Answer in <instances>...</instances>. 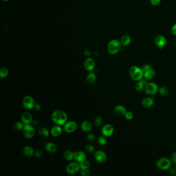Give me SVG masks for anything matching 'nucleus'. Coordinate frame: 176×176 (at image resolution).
<instances>
[{
	"label": "nucleus",
	"instance_id": "1",
	"mask_svg": "<svg viewBox=\"0 0 176 176\" xmlns=\"http://www.w3.org/2000/svg\"><path fill=\"white\" fill-rule=\"evenodd\" d=\"M51 119L55 125L62 126L68 121V115L63 110H55L52 114Z\"/></svg>",
	"mask_w": 176,
	"mask_h": 176
},
{
	"label": "nucleus",
	"instance_id": "2",
	"mask_svg": "<svg viewBox=\"0 0 176 176\" xmlns=\"http://www.w3.org/2000/svg\"><path fill=\"white\" fill-rule=\"evenodd\" d=\"M144 72L142 68L136 66L131 67L129 70V75L134 81H139L144 78Z\"/></svg>",
	"mask_w": 176,
	"mask_h": 176
},
{
	"label": "nucleus",
	"instance_id": "3",
	"mask_svg": "<svg viewBox=\"0 0 176 176\" xmlns=\"http://www.w3.org/2000/svg\"><path fill=\"white\" fill-rule=\"evenodd\" d=\"M121 46L120 41L116 39H113L111 40L107 45V51L111 54L115 55L120 51Z\"/></svg>",
	"mask_w": 176,
	"mask_h": 176
},
{
	"label": "nucleus",
	"instance_id": "4",
	"mask_svg": "<svg viewBox=\"0 0 176 176\" xmlns=\"http://www.w3.org/2000/svg\"><path fill=\"white\" fill-rule=\"evenodd\" d=\"M171 163L172 162L171 159L167 158H161L156 162V166L160 170L167 171L171 168Z\"/></svg>",
	"mask_w": 176,
	"mask_h": 176
},
{
	"label": "nucleus",
	"instance_id": "5",
	"mask_svg": "<svg viewBox=\"0 0 176 176\" xmlns=\"http://www.w3.org/2000/svg\"><path fill=\"white\" fill-rule=\"evenodd\" d=\"M81 170V167L79 163L75 162H71L67 165L66 169V173L70 175H74L78 173Z\"/></svg>",
	"mask_w": 176,
	"mask_h": 176
},
{
	"label": "nucleus",
	"instance_id": "6",
	"mask_svg": "<svg viewBox=\"0 0 176 176\" xmlns=\"http://www.w3.org/2000/svg\"><path fill=\"white\" fill-rule=\"evenodd\" d=\"M35 104L36 103L35 102V100L31 96L26 95L23 97L22 99V105L23 107L26 110L33 109Z\"/></svg>",
	"mask_w": 176,
	"mask_h": 176
},
{
	"label": "nucleus",
	"instance_id": "7",
	"mask_svg": "<svg viewBox=\"0 0 176 176\" xmlns=\"http://www.w3.org/2000/svg\"><path fill=\"white\" fill-rule=\"evenodd\" d=\"M22 132L23 136L28 139L33 138L36 133L34 127L31 124L24 125Z\"/></svg>",
	"mask_w": 176,
	"mask_h": 176
},
{
	"label": "nucleus",
	"instance_id": "8",
	"mask_svg": "<svg viewBox=\"0 0 176 176\" xmlns=\"http://www.w3.org/2000/svg\"><path fill=\"white\" fill-rule=\"evenodd\" d=\"M144 91L146 94L149 95H153L156 94L158 91V85L155 83L151 82L148 83L146 85L144 88Z\"/></svg>",
	"mask_w": 176,
	"mask_h": 176
},
{
	"label": "nucleus",
	"instance_id": "9",
	"mask_svg": "<svg viewBox=\"0 0 176 176\" xmlns=\"http://www.w3.org/2000/svg\"><path fill=\"white\" fill-rule=\"evenodd\" d=\"M78 129L77 123L73 121H68L64 125V130L67 133H72L77 130Z\"/></svg>",
	"mask_w": 176,
	"mask_h": 176
},
{
	"label": "nucleus",
	"instance_id": "10",
	"mask_svg": "<svg viewBox=\"0 0 176 176\" xmlns=\"http://www.w3.org/2000/svg\"><path fill=\"white\" fill-rule=\"evenodd\" d=\"M95 160L100 164L104 163L107 160V154L104 151L99 150L95 152L94 154Z\"/></svg>",
	"mask_w": 176,
	"mask_h": 176
},
{
	"label": "nucleus",
	"instance_id": "11",
	"mask_svg": "<svg viewBox=\"0 0 176 176\" xmlns=\"http://www.w3.org/2000/svg\"><path fill=\"white\" fill-rule=\"evenodd\" d=\"M114 128L112 125L110 124H106L102 127L101 133L103 135L107 137H110L114 133Z\"/></svg>",
	"mask_w": 176,
	"mask_h": 176
},
{
	"label": "nucleus",
	"instance_id": "12",
	"mask_svg": "<svg viewBox=\"0 0 176 176\" xmlns=\"http://www.w3.org/2000/svg\"><path fill=\"white\" fill-rule=\"evenodd\" d=\"M33 120V117L30 113L24 112L21 115V121L25 125L31 124Z\"/></svg>",
	"mask_w": 176,
	"mask_h": 176
},
{
	"label": "nucleus",
	"instance_id": "13",
	"mask_svg": "<svg viewBox=\"0 0 176 176\" xmlns=\"http://www.w3.org/2000/svg\"><path fill=\"white\" fill-rule=\"evenodd\" d=\"M84 66L86 71H92L95 68V61L92 58H87L85 61Z\"/></svg>",
	"mask_w": 176,
	"mask_h": 176
},
{
	"label": "nucleus",
	"instance_id": "14",
	"mask_svg": "<svg viewBox=\"0 0 176 176\" xmlns=\"http://www.w3.org/2000/svg\"><path fill=\"white\" fill-rule=\"evenodd\" d=\"M74 160L78 163H80L86 160V155L84 152L82 151L74 152Z\"/></svg>",
	"mask_w": 176,
	"mask_h": 176
},
{
	"label": "nucleus",
	"instance_id": "15",
	"mask_svg": "<svg viewBox=\"0 0 176 176\" xmlns=\"http://www.w3.org/2000/svg\"><path fill=\"white\" fill-rule=\"evenodd\" d=\"M154 100L153 97H146L142 101V105L145 109L152 107L154 105Z\"/></svg>",
	"mask_w": 176,
	"mask_h": 176
},
{
	"label": "nucleus",
	"instance_id": "16",
	"mask_svg": "<svg viewBox=\"0 0 176 176\" xmlns=\"http://www.w3.org/2000/svg\"><path fill=\"white\" fill-rule=\"evenodd\" d=\"M155 42L156 45L158 46V48L161 49L163 48L164 47L166 46L167 41L164 36L162 35H158L156 37Z\"/></svg>",
	"mask_w": 176,
	"mask_h": 176
},
{
	"label": "nucleus",
	"instance_id": "17",
	"mask_svg": "<svg viewBox=\"0 0 176 176\" xmlns=\"http://www.w3.org/2000/svg\"><path fill=\"white\" fill-rule=\"evenodd\" d=\"M63 130L61 128V126L56 125L51 128L50 134L52 136L57 138L61 135L63 133Z\"/></svg>",
	"mask_w": 176,
	"mask_h": 176
},
{
	"label": "nucleus",
	"instance_id": "18",
	"mask_svg": "<svg viewBox=\"0 0 176 176\" xmlns=\"http://www.w3.org/2000/svg\"><path fill=\"white\" fill-rule=\"evenodd\" d=\"M82 130L85 133H89L92 129V123L88 120H85L82 122L81 125Z\"/></svg>",
	"mask_w": 176,
	"mask_h": 176
},
{
	"label": "nucleus",
	"instance_id": "19",
	"mask_svg": "<svg viewBox=\"0 0 176 176\" xmlns=\"http://www.w3.org/2000/svg\"><path fill=\"white\" fill-rule=\"evenodd\" d=\"M22 152L24 156L26 157L30 158L34 155L35 150L33 148L30 146H26L24 147L22 150Z\"/></svg>",
	"mask_w": 176,
	"mask_h": 176
},
{
	"label": "nucleus",
	"instance_id": "20",
	"mask_svg": "<svg viewBox=\"0 0 176 176\" xmlns=\"http://www.w3.org/2000/svg\"><path fill=\"white\" fill-rule=\"evenodd\" d=\"M147 80L145 78L144 79L143 78L142 79L140 80V81H138L135 85V89L137 92H142L143 90H144L146 85L148 83Z\"/></svg>",
	"mask_w": 176,
	"mask_h": 176
},
{
	"label": "nucleus",
	"instance_id": "21",
	"mask_svg": "<svg viewBox=\"0 0 176 176\" xmlns=\"http://www.w3.org/2000/svg\"><path fill=\"white\" fill-rule=\"evenodd\" d=\"M114 113L116 115L118 116H124L125 113L127 112V110L125 107L121 105H118L115 107L114 110Z\"/></svg>",
	"mask_w": 176,
	"mask_h": 176
},
{
	"label": "nucleus",
	"instance_id": "22",
	"mask_svg": "<svg viewBox=\"0 0 176 176\" xmlns=\"http://www.w3.org/2000/svg\"><path fill=\"white\" fill-rule=\"evenodd\" d=\"M46 150L48 152L51 153H54L56 152L57 150V146L53 142H49L47 143L45 146Z\"/></svg>",
	"mask_w": 176,
	"mask_h": 176
},
{
	"label": "nucleus",
	"instance_id": "23",
	"mask_svg": "<svg viewBox=\"0 0 176 176\" xmlns=\"http://www.w3.org/2000/svg\"><path fill=\"white\" fill-rule=\"evenodd\" d=\"M156 76V72L152 68L148 69L144 72V78L147 80L152 79Z\"/></svg>",
	"mask_w": 176,
	"mask_h": 176
},
{
	"label": "nucleus",
	"instance_id": "24",
	"mask_svg": "<svg viewBox=\"0 0 176 176\" xmlns=\"http://www.w3.org/2000/svg\"><path fill=\"white\" fill-rule=\"evenodd\" d=\"M64 158L68 161H72L74 160V152H73L70 150L65 151L63 154Z\"/></svg>",
	"mask_w": 176,
	"mask_h": 176
},
{
	"label": "nucleus",
	"instance_id": "25",
	"mask_svg": "<svg viewBox=\"0 0 176 176\" xmlns=\"http://www.w3.org/2000/svg\"><path fill=\"white\" fill-rule=\"evenodd\" d=\"M96 80H97V76L94 72L91 71L87 74L86 77V81L89 84H94L96 81Z\"/></svg>",
	"mask_w": 176,
	"mask_h": 176
},
{
	"label": "nucleus",
	"instance_id": "26",
	"mask_svg": "<svg viewBox=\"0 0 176 176\" xmlns=\"http://www.w3.org/2000/svg\"><path fill=\"white\" fill-rule=\"evenodd\" d=\"M131 38L130 36L127 35H123L120 40V43L121 44V45L125 47L129 46L131 44Z\"/></svg>",
	"mask_w": 176,
	"mask_h": 176
},
{
	"label": "nucleus",
	"instance_id": "27",
	"mask_svg": "<svg viewBox=\"0 0 176 176\" xmlns=\"http://www.w3.org/2000/svg\"><path fill=\"white\" fill-rule=\"evenodd\" d=\"M38 132L39 135L42 138H46L48 137L49 136L50 131H49L47 128L41 127V128H39Z\"/></svg>",
	"mask_w": 176,
	"mask_h": 176
},
{
	"label": "nucleus",
	"instance_id": "28",
	"mask_svg": "<svg viewBox=\"0 0 176 176\" xmlns=\"http://www.w3.org/2000/svg\"><path fill=\"white\" fill-rule=\"evenodd\" d=\"M97 141L98 145L101 146L105 145L107 144V137L103 135L100 136L99 137H98V138H97Z\"/></svg>",
	"mask_w": 176,
	"mask_h": 176
},
{
	"label": "nucleus",
	"instance_id": "29",
	"mask_svg": "<svg viewBox=\"0 0 176 176\" xmlns=\"http://www.w3.org/2000/svg\"><path fill=\"white\" fill-rule=\"evenodd\" d=\"M24 125H25L21 121H17L14 123L13 128L15 130L19 131L23 130Z\"/></svg>",
	"mask_w": 176,
	"mask_h": 176
},
{
	"label": "nucleus",
	"instance_id": "30",
	"mask_svg": "<svg viewBox=\"0 0 176 176\" xmlns=\"http://www.w3.org/2000/svg\"><path fill=\"white\" fill-rule=\"evenodd\" d=\"M9 74V70L7 68L3 67L0 70V77L1 79H5Z\"/></svg>",
	"mask_w": 176,
	"mask_h": 176
},
{
	"label": "nucleus",
	"instance_id": "31",
	"mask_svg": "<svg viewBox=\"0 0 176 176\" xmlns=\"http://www.w3.org/2000/svg\"><path fill=\"white\" fill-rule=\"evenodd\" d=\"M102 123H103V119L101 116H98L94 118V124L96 127H100V126H101Z\"/></svg>",
	"mask_w": 176,
	"mask_h": 176
},
{
	"label": "nucleus",
	"instance_id": "32",
	"mask_svg": "<svg viewBox=\"0 0 176 176\" xmlns=\"http://www.w3.org/2000/svg\"><path fill=\"white\" fill-rule=\"evenodd\" d=\"M79 164L80 165V167H81V169H89V167L90 166L89 161H87L86 160Z\"/></svg>",
	"mask_w": 176,
	"mask_h": 176
},
{
	"label": "nucleus",
	"instance_id": "33",
	"mask_svg": "<svg viewBox=\"0 0 176 176\" xmlns=\"http://www.w3.org/2000/svg\"><path fill=\"white\" fill-rule=\"evenodd\" d=\"M158 92L162 96H166L169 92V89L166 87L162 86L158 88Z\"/></svg>",
	"mask_w": 176,
	"mask_h": 176
},
{
	"label": "nucleus",
	"instance_id": "34",
	"mask_svg": "<svg viewBox=\"0 0 176 176\" xmlns=\"http://www.w3.org/2000/svg\"><path fill=\"white\" fill-rule=\"evenodd\" d=\"M85 150L88 153H92L94 152L95 149H94V146L92 145V144H87V145L86 146Z\"/></svg>",
	"mask_w": 176,
	"mask_h": 176
},
{
	"label": "nucleus",
	"instance_id": "35",
	"mask_svg": "<svg viewBox=\"0 0 176 176\" xmlns=\"http://www.w3.org/2000/svg\"><path fill=\"white\" fill-rule=\"evenodd\" d=\"M125 117L127 120H132L133 118V114L130 111H127L125 113V114L124 115Z\"/></svg>",
	"mask_w": 176,
	"mask_h": 176
},
{
	"label": "nucleus",
	"instance_id": "36",
	"mask_svg": "<svg viewBox=\"0 0 176 176\" xmlns=\"http://www.w3.org/2000/svg\"><path fill=\"white\" fill-rule=\"evenodd\" d=\"M80 175L82 176H88L90 174V171L89 169H81L80 171Z\"/></svg>",
	"mask_w": 176,
	"mask_h": 176
},
{
	"label": "nucleus",
	"instance_id": "37",
	"mask_svg": "<svg viewBox=\"0 0 176 176\" xmlns=\"http://www.w3.org/2000/svg\"><path fill=\"white\" fill-rule=\"evenodd\" d=\"M95 139L94 134L92 133H88L87 135V140L89 142H92Z\"/></svg>",
	"mask_w": 176,
	"mask_h": 176
},
{
	"label": "nucleus",
	"instance_id": "38",
	"mask_svg": "<svg viewBox=\"0 0 176 176\" xmlns=\"http://www.w3.org/2000/svg\"><path fill=\"white\" fill-rule=\"evenodd\" d=\"M43 155V152L42 151L40 150V149H38V150H36V151H35V153H34V156H36V158H41V156Z\"/></svg>",
	"mask_w": 176,
	"mask_h": 176
},
{
	"label": "nucleus",
	"instance_id": "39",
	"mask_svg": "<svg viewBox=\"0 0 176 176\" xmlns=\"http://www.w3.org/2000/svg\"><path fill=\"white\" fill-rule=\"evenodd\" d=\"M171 160L172 163L176 164V151L174 152V153L171 154Z\"/></svg>",
	"mask_w": 176,
	"mask_h": 176
},
{
	"label": "nucleus",
	"instance_id": "40",
	"mask_svg": "<svg viewBox=\"0 0 176 176\" xmlns=\"http://www.w3.org/2000/svg\"><path fill=\"white\" fill-rule=\"evenodd\" d=\"M169 173L171 175V176H176V169H173V168H171L169 169Z\"/></svg>",
	"mask_w": 176,
	"mask_h": 176
},
{
	"label": "nucleus",
	"instance_id": "41",
	"mask_svg": "<svg viewBox=\"0 0 176 176\" xmlns=\"http://www.w3.org/2000/svg\"><path fill=\"white\" fill-rule=\"evenodd\" d=\"M161 0H150L151 4L153 6H156L159 4Z\"/></svg>",
	"mask_w": 176,
	"mask_h": 176
},
{
	"label": "nucleus",
	"instance_id": "42",
	"mask_svg": "<svg viewBox=\"0 0 176 176\" xmlns=\"http://www.w3.org/2000/svg\"><path fill=\"white\" fill-rule=\"evenodd\" d=\"M41 105L40 104H35L34 107V110H35V111H39L40 110H41Z\"/></svg>",
	"mask_w": 176,
	"mask_h": 176
},
{
	"label": "nucleus",
	"instance_id": "43",
	"mask_svg": "<svg viewBox=\"0 0 176 176\" xmlns=\"http://www.w3.org/2000/svg\"><path fill=\"white\" fill-rule=\"evenodd\" d=\"M142 68L143 69L144 72H145V71H146V70H148V69L151 68V67L149 65H148V64H145V65H144L143 66V67H142Z\"/></svg>",
	"mask_w": 176,
	"mask_h": 176
},
{
	"label": "nucleus",
	"instance_id": "44",
	"mask_svg": "<svg viewBox=\"0 0 176 176\" xmlns=\"http://www.w3.org/2000/svg\"><path fill=\"white\" fill-rule=\"evenodd\" d=\"M171 32L174 35L176 36V24H174V26H173L171 28Z\"/></svg>",
	"mask_w": 176,
	"mask_h": 176
},
{
	"label": "nucleus",
	"instance_id": "45",
	"mask_svg": "<svg viewBox=\"0 0 176 176\" xmlns=\"http://www.w3.org/2000/svg\"><path fill=\"white\" fill-rule=\"evenodd\" d=\"M84 53L85 55L89 56V55H91L92 52H91L90 51H89V50H85Z\"/></svg>",
	"mask_w": 176,
	"mask_h": 176
},
{
	"label": "nucleus",
	"instance_id": "46",
	"mask_svg": "<svg viewBox=\"0 0 176 176\" xmlns=\"http://www.w3.org/2000/svg\"><path fill=\"white\" fill-rule=\"evenodd\" d=\"M2 1H4V2H7L9 0H2Z\"/></svg>",
	"mask_w": 176,
	"mask_h": 176
},
{
	"label": "nucleus",
	"instance_id": "47",
	"mask_svg": "<svg viewBox=\"0 0 176 176\" xmlns=\"http://www.w3.org/2000/svg\"><path fill=\"white\" fill-rule=\"evenodd\" d=\"M175 165H175V169H176V164H175Z\"/></svg>",
	"mask_w": 176,
	"mask_h": 176
}]
</instances>
